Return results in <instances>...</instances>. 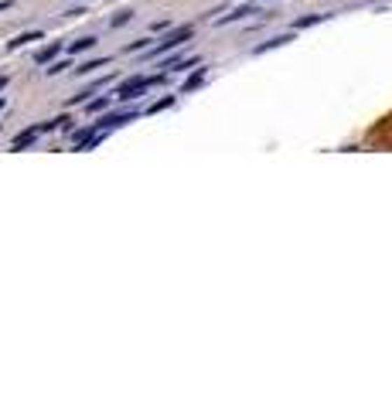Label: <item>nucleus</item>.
Here are the masks:
<instances>
[{"label": "nucleus", "mask_w": 392, "mask_h": 408, "mask_svg": "<svg viewBox=\"0 0 392 408\" xmlns=\"http://www.w3.org/2000/svg\"><path fill=\"white\" fill-rule=\"evenodd\" d=\"M164 82H167V72H160V75H133V78H127V82H120L113 96L120 102H130V99H136V96H144L147 89L164 85Z\"/></svg>", "instance_id": "nucleus-1"}, {"label": "nucleus", "mask_w": 392, "mask_h": 408, "mask_svg": "<svg viewBox=\"0 0 392 408\" xmlns=\"http://www.w3.org/2000/svg\"><path fill=\"white\" fill-rule=\"evenodd\" d=\"M195 38V24H181V27H171L157 45H150L147 48V58H160V54H167V51H174V48H181L184 41H191Z\"/></svg>", "instance_id": "nucleus-2"}, {"label": "nucleus", "mask_w": 392, "mask_h": 408, "mask_svg": "<svg viewBox=\"0 0 392 408\" xmlns=\"http://www.w3.org/2000/svg\"><path fill=\"white\" fill-rule=\"evenodd\" d=\"M133 119H140V109H123V112H103V119L96 123V129H120L127 126V123H133Z\"/></svg>", "instance_id": "nucleus-3"}, {"label": "nucleus", "mask_w": 392, "mask_h": 408, "mask_svg": "<svg viewBox=\"0 0 392 408\" xmlns=\"http://www.w3.org/2000/svg\"><path fill=\"white\" fill-rule=\"evenodd\" d=\"M249 14H266V10H260L256 3H242V7H235V10H229V14H222L215 24H218V27L235 24V21H242V17H249Z\"/></svg>", "instance_id": "nucleus-4"}, {"label": "nucleus", "mask_w": 392, "mask_h": 408, "mask_svg": "<svg viewBox=\"0 0 392 408\" xmlns=\"http://www.w3.org/2000/svg\"><path fill=\"white\" fill-rule=\"evenodd\" d=\"M109 82H113V75H103V78H96V82H92L89 89H82V92H76V96L69 99V105H85V102H89V96H96V92H99L103 85H109Z\"/></svg>", "instance_id": "nucleus-5"}, {"label": "nucleus", "mask_w": 392, "mask_h": 408, "mask_svg": "<svg viewBox=\"0 0 392 408\" xmlns=\"http://www.w3.org/2000/svg\"><path fill=\"white\" fill-rule=\"evenodd\" d=\"M38 136H41V133H38V126H31V129H24V133H18L10 147H14V150H31V147L38 143Z\"/></svg>", "instance_id": "nucleus-6"}, {"label": "nucleus", "mask_w": 392, "mask_h": 408, "mask_svg": "<svg viewBox=\"0 0 392 408\" xmlns=\"http://www.w3.org/2000/svg\"><path fill=\"white\" fill-rule=\"evenodd\" d=\"M290 41H293V31H290V34H276V38H270V41H262V45H256V48H253V54H266V51L284 48V45H290Z\"/></svg>", "instance_id": "nucleus-7"}, {"label": "nucleus", "mask_w": 392, "mask_h": 408, "mask_svg": "<svg viewBox=\"0 0 392 408\" xmlns=\"http://www.w3.org/2000/svg\"><path fill=\"white\" fill-rule=\"evenodd\" d=\"M58 54H62V45H58V41H48L45 48L38 51V54H34V61H38V65H52V61L58 58Z\"/></svg>", "instance_id": "nucleus-8"}, {"label": "nucleus", "mask_w": 392, "mask_h": 408, "mask_svg": "<svg viewBox=\"0 0 392 408\" xmlns=\"http://www.w3.org/2000/svg\"><path fill=\"white\" fill-rule=\"evenodd\" d=\"M41 38H45V31H24L14 41H7V51H18V48H24V45H31V41H41Z\"/></svg>", "instance_id": "nucleus-9"}, {"label": "nucleus", "mask_w": 392, "mask_h": 408, "mask_svg": "<svg viewBox=\"0 0 392 408\" xmlns=\"http://www.w3.org/2000/svg\"><path fill=\"white\" fill-rule=\"evenodd\" d=\"M205 75H209V68H195L191 75L184 78V85H181V92H178V96H188V92H195V89L205 82Z\"/></svg>", "instance_id": "nucleus-10"}, {"label": "nucleus", "mask_w": 392, "mask_h": 408, "mask_svg": "<svg viewBox=\"0 0 392 408\" xmlns=\"http://www.w3.org/2000/svg\"><path fill=\"white\" fill-rule=\"evenodd\" d=\"M331 14H304V17H297L293 21V31H304V27H314V24H321V21H328Z\"/></svg>", "instance_id": "nucleus-11"}, {"label": "nucleus", "mask_w": 392, "mask_h": 408, "mask_svg": "<svg viewBox=\"0 0 392 408\" xmlns=\"http://www.w3.org/2000/svg\"><path fill=\"white\" fill-rule=\"evenodd\" d=\"M106 65H109V58H89V61L76 65V75H89V72H96V68H106Z\"/></svg>", "instance_id": "nucleus-12"}, {"label": "nucleus", "mask_w": 392, "mask_h": 408, "mask_svg": "<svg viewBox=\"0 0 392 408\" xmlns=\"http://www.w3.org/2000/svg\"><path fill=\"white\" fill-rule=\"evenodd\" d=\"M89 48H96V38H92V34H89V38H78V41H72V45H69V54L76 58V54H82V51H89Z\"/></svg>", "instance_id": "nucleus-13"}, {"label": "nucleus", "mask_w": 392, "mask_h": 408, "mask_svg": "<svg viewBox=\"0 0 392 408\" xmlns=\"http://www.w3.org/2000/svg\"><path fill=\"white\" fill-rule=\"evenodd\" d=\"M171 105H174V96H164V99L150 102V105H147L144 112H147V116H157V112H164V109H171Z\"/></svg>", "instance_id": "nucleus-14"}, {"label": "nucleus", "mask_w": 392, "mask_h": 408, "mask_svg": "<svg viewBox=\"0 0 392 408\" xmlns=\"http://www.w3.org/2000/svg\"><path fill=\"white\" fill-rule=\"evenodd\" d=\"M150 45H154V38H136V41H130L123 51H127V54H140V51H147Z\"/></svg>", "instance_id": "nucleus-15"}, {"label": "nucleus", "mask_w": 392, "mask_h": 408, "mask_svg": "<svg viewBox=\"0 0 392 408\" xmlns=\"http://www.w3.org/2000/svg\"><path fill=\"white\" fill-rule=\"evenodd\" d=\"M106 109H109V99H89L85 102V112H106Z\"/></svg>", "instance_id": "nucleus-16"}, {"label": "nucleus", "mask_w": 392, "mask_h": 408, "mask_svg": "<svg viewBox=\"0 0 392 408\" xmlns=\"http://www.w3.org/2000/svg\"><path fill=\"white\" fill-rule=\"evenodd\" d=\"M127 21H133V10H120V14H116V17H113L109 24H113V27H123Z\"/></svg>", "instance_id": "nucleus-17"}, {"label": "nucleus", "mask_w": 392, "mask_h": 408, "mask_svg": "<svg viewBox=\"0 0 392 408\" xmlns=\"http://www.w3.org/2000/svg\"><path fill=\"white\" fill-rule=\"evenodd\" d=\"M65 68H69V61H52V65H48L45 72H48V75H62Z\"/></svg>", "instance_id": "nucleus-18"}, {"label": "nucleus", "mask_w": 392, "mask_h": 408, "mask_svg": "<svg viewBox=\"0 0 392 408\" xmlns=\"http://www.w3.org/2000/svg\"><path fill=\"white\" fill-rule=\"evenodd\" d=\"M150 31H154V34H167V31H171V21H154Z\"/></svg>", "instance_id": "nucleus-19"}, {"label": "nucleus", "mask_w": 392, "mask_h": 408, "mask_svg": "<svg viewBox=\"0 0 392 408\" xmlns=\"http://www.w3.org/2000/svg\"><path fill=\"white\" fill-rule=\"evenodd\" d=\"M10 7H14L10 0H0V10H10Z\"/></svg>", "instance_id": "nucleus-20"}, {"label": "nucleus", "mask_w": 392, "mask_h": 408, "mask_svg": "<svg viewBox=\"0 0 392 408\" xmlns=\"http://www.w3.org/2000/svg\"><path fill=\"white\" fill-rule=\"evenodd\" d=\"M7 82H10V78H7V75H0V92L7 89Z\"/></svg>", "instance_id": "nucleus-21"}, {"label": "nucleus", "mask_w": 392, "mask_h": 408, "mask_svg": "<svg viewBox=\"0 0 392 408\" xmlns=\"http://www.w3.org/2000/svg\"><path fill=\"white\" fill-rule=\"evenodd\" d=\"M4 105H7V99H4V96H0V109H4Z\"/></svg>", "instance_id": "nucleus-22"}]
</instances>
